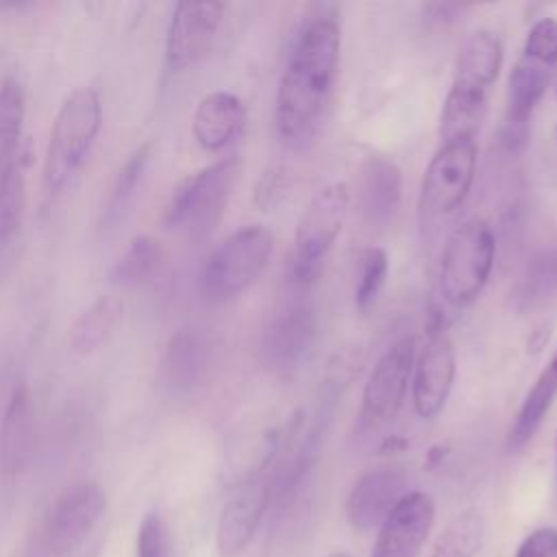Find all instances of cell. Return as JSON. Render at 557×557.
<instances>
[{
    "instance_id": "1",
    "label": "cell",
    "mask_w": 557,
    "mask_h": 557,
    "mask_svg": "<svg viewBox=\"0 0 557 557\" xmlns=\"http://www.w3.org/2000/svg\"><path fill=\"white\" fill-rule=\"evenodd\" d=\"M342 35L335 17L315 15L300 30L276 91V128L292 146L318 131L337 78Z\"/></svg>"
},
{
    "instance_id": "2",
    "label": "cell",
    "mask_w": 557,
    "mask_h": 557,
    "mask_svg": "<svg viewBox=\"0 0 557 557\" xmlns=\"http://www.w3.org/2000/svg\"><path fill=\"white\" fill-rule=\"evenodd\" d=\"M503 65V41L492 30L472 33L461 46L450 89L440 113V137L446 141L474 139L485 109L487 94Z\"/></svg>"
},
{
    "instance_id": "3",
    "label": "cell",
    "mask_w": 557,
    "mask_h": 557,
    "mask_svg": "<svg viewBox=\"0 0 557 557\" xmlns=\"http://www.w3.org/2000/svg\"><path fill=\"white\" fill-rule=\"evenodd\" d=\"M102 126V104L94 87L74 89L57 111L44 154V189L57 194L85 163Z\"/></svg>"
},
{
    "instance_id": "4",
    "label": "cell",
    "mask_w": 557,
    "mask_h": 557,
    "mask_svg": "<svg viewBox=\"0 0 557 557\" xmlns=\"http://www.w3.org/2000/svg\"><path fill=\"white\" fill-rule=\"evenodd\" d=\"M237 172L239 161L231 157L181 178L165 205L163 224L183 231L191 242L207 239L226 211Z\"/></svg>"
},
{
    "instance_id": "5",
    "label": "cell",
    "mask_w": 557,
    "mask_h": 557,
    "mask_svg": "<svg viewBox=\"0 0 557 557\" xmlns=\"http://www.w3.org/2000/svg\"><path fill=\"white\" fill-rule=\"evenodd\" d=\"M274 237L263 224H248L220 242L205 259L198 287L207 302H226L246 292L265 270Z\"/></svg>"
},
{
    "instance_id": "6",
    "label": "cell",
    "mask_w": 557,
    "mask_h": 557,
    "mask_svg": "<svg viewBox=\"0 0 557 557\" xmlns=\"http://www.w3.org/2000/svg\"><path fill=\"white\" fill-rule=\"evenodd\" d=\"M557 70V20H537L524 41L522 54L516 61L507 83V139L524 141L527 122L544 96L553 72Z\"/></svg>"
},
{
    "instance_id": "7",
    "label": "cell",
    "mask_w": 557,
    "mask_h": 557,
    "mask_svg": "<svg viewBox=\"0 0 557 557\" xmlns=\"http://www.w3.org/2000/svg\"><path fill=\"white\" fill-rule=\"evenodd\" d=\"M496 239L483 218H470L457 226L442 252L440 292L453 307L472 305L492 274Z\"/></svg>"
},
{
    "instance_id": "8",
    "label": "cell",
    "mask_w": 557,
    "mask_h": 557,
    "mask_svg": "<svg viewBox=\"0 0 557 557\" xmlns=\"http://www.w3.org/2000/svg\"><path fill=\"white\" fill-rule=\"evenodd\" d=\"M350 205V189L344 181L322 187L300 213L294 248L292 272L300 283H311L324 265L337 235L342 233Z\"/></svg>"
},
{
    "instance_id": "9",
    "label": "cell",
    "mask_w": 557,
    "mask_h": 557,
    "mask_svg": "<svg viewBox=\"0 0 557 557\" xmlns=\"http://www.w3.org/2000/svg\"><path fill=\"white\" fill-rule=\"evenodd\" d=\"M474 139L446 141L440 146L431 157L420 185L418 209L424 226L455 213L463 205L474 181Z\"/></svg>"
},
{
    "instance_id": "10",
    "label": "cell",
    "mask_w": 557,
    "mask_h": 557,
    "mask_svg": "<svg viewBox=\"0 0 557 557\" xmlns=\"http://www.w3.org/2000/svg\"><path fill=\"white\" fill-rule=\"evenodd\" d=\"M107 507L102 487L94 481H78L65 487L48 511L41 533L46 557L70 555L96 527Z\"/></svg>"
},
{
    "instance_id": "11",
    "label": "cell",
    "mask_w": 557,
    "mask_h": 557,
    "mask_svg": "<svg viewBox=\"0 0 557 557\" xmlns=\"http://www.w3.org/2000/svg\"><path fill=\"white\" fill-rule=\"evenodd\" d=\"M413 370V339L396 342L372 368L361 396V420L370 426L389 422L405 403Z\"/></svg>"
},
{
    "instance_id": "12",
    "label": "cell",
    "mask_w": 557,
    "mask_h": 557,
    "mask_svg": "<svg viewBox=\"0 0 557 557\" xmlns=\"http://www.w3.org/2000/svg\"><path fill=\"white\" fill-rule=\"evenodd\" d=\"M265 470L248 474L224 503L215 531L220 557H237L252 540L272 498V479Z\"/></svg>"
},
{
    "instance_id": "13",
    "label": "cell",
    "mask_w": 557,
    "mask_h": 557,
    "mask_svg": "<svg viewBox=\"0 0 557 557\" xmlns=\"http://www.w3.org/2000/svg\"><path fill=\"white\" fill-rule=\"evenodd\" d=\"M222 2H178L174 7L168 37L165 59L172 70L196 65L211 50L224 17Z\"/></svg>"
},
{
    "instance_id": "14",
    "label": "cell",
    "mask_w": 557,
    "mask_h": 557,
    "mask_svg": "<svg viewBox=\"0 0 557 557\" xmlns=\"http://www.w3.org/2000/svg\"><path fill=\"white\" fill-rule=\"evenodd\" d=\"M315 329V313L309 305H292L283 309L263 333V363L276 374H289L298 370L313 350Z\"/></svg>"
},
{
    "instance_id": "15",
    "label": "cell",
    "mask_w": 557,
    "mask_h": 557,
    "mask_svg": "<svg viewBox=\"0 0 557 557\" xmlns=\"http://www.w3.org/2000/svg\"><path fill=\"white\" fill-rule=\"evenodd\" d=\"M457 372L455 346L444 331H431L422 346L411 379V400L420 418H435L453 389Z\"/></svg>"
},
{
    "instance_id": "16",
    "label": "cell",
    "mask_w": 557,
    "mask_h": 557,
    "mask_svg": "<svg viewBox=\"0 0 557 557\" xmlns=\"http://www.w3.org/2000/svg\"><path fill=\"white\" fill-rule=\"evenodd\" d=\"M435 522V503L426 492L409 490L383 520L372 557H416Z\"/></svg>"
},
{
    "instance_id": "17",
    "label": "cell",
    "mask_w": 557,
    "mask_h": 557,
    "mask_svg": "<svg viewBox=\"0 0 557 557\" xmlns=\"http://www.w3.org/2000/svg\"><path fill=\"white\" fill-rule=\"evenodd\" d=\"M409 492V474L400 466H376L363 472L348 492L346 518L352 529L381 527L394 505Z\"/></svg>"
},
{
    "instance_id": "18",
    "label": "cell",
    "mask_w": 557,
    "mask_h": 557,
    "mask_svg": "<svg viewBox=\"0 0 557 557\" xmlns=\"http://www.w3.org/2000/svg\"><path fill=\"white\" fill-rule=\"evenodd\" d=\"M403 198V172L400 168L381 154L368 157L359 168L357 183V202L363 220L374 226H387Z\"/></svg>"
},
{
    "instance_id": "19",
    "label": "cell",
    "mask_w": 557,
    "mask_h": 557,
    "mask_svg": "<svg viewBox=\"0 0 557 557\" xmlns=\"http://www.w3.org/2000/svg\"><path fill=\"white\" fill-rule=\"evenodd\" d=\"M246 122V107L233 91L207 94L191 117V133L196 144L207 152H218L228 146Z\"/></svg>"
},
{
    "instance_id": "20",
    "label": "cell",
    "mask_w": 557,
    "mask_h": 557,
    "mask_svg": "<svg viewBox=\"0 0 557 557\" xmlns=\"http://www.w3.org/2000/svg\"><path fill=\"white\" fill-rule=\"evenodd\" d=\"M35 446V403L26 383L17 385L0 422V466L7 474H17L30 461Z\"/></svg>"
},
{
    "instance_id": "21",
    "label": "cell",
    "mask_w": 557,
    "mask_h": 557,
    "mask_svg": "<svg viewBox=\"0 0 557 557\" xmlns=\"http://www.w3.org/2000/svg\"><path fill=\"white\" fill-rule=\"evenodd\" d=\"M209 368V344L205 335L196 329L176 331L168 344L161 359L163 383L174 394H187L196 389Z\"/></svg>"
},
{
    "instance_id": "22",
    "label": "cell",
    "mask_w": 557,
    "mask_h": 557,
    "mask_svg": "<svg viewBox=\"0 0 557 557\" xmlns=\"http://www.w3.org/2000/svg\"><path fill=\"white\" fill-rule=\"evenodd\" d=\"M148 163H150V144H144L117 170L100 211V226L104 233L115 231L131 215L137 202L139 189L144 185Z\"/></svg>"
},
{
    "instance_id": "23",
    "label": "cell",
    "mask_w": 557,
    "mask_h": 557,
    "mask_svg": "<svg viewBox=\"0 0 557 557\" xmlns=\"http://www.w3.org/2000/svg\"><path fill=\"white\" fill-rule=\"evenodd\" d=\"M557 396V348L527 392L507 435V448L520 450L540 429Z\"/></svg>"
},
{
    "instance_id": "24",
    "label": "cell",
    "mask_w": 557,
    "mask_h": 557,
    "mask_svg": "<svg viewBox=\"0 0 557 557\" xmlns=\"http://www.w3.org/2000/svg\"><path fill=\"white\" fill-rule=\"evenodd\" d=\"M124 318V302L117 296H98L72 324L70 346L78 355H91L102 348Z\"/></svg>"
},
{
    "instance_id": "25",
    "label": "cell",
    "mask_w": 557,
    "mask_h": 557,
    "mask_svg": "<svg viewBox=\"0 0 557 557\" xmlns=\"http://www.w3.org/2000/svg\"><path fill=\"white\" fill-rule=\"evenodd\" d=\"M168 250L150 235H135L120 259L109 270V281L120 287H141L152 283L165 268Z\"/></svg>"
},
{
    "instance_id": "26",
    "label": "cell",
    "mask_w": 557,
    "mask_h": 557,
    "mask_svg": "<svg viewBox=\"0 0 557 557\" xmlns=\"http://www.w3.org/2000/svg\"><path fill=\"white\" fill-rule=\"evenodd\" d=\"M518 305L522 309L557 305V246L544 248L531 257L518 285Z\"/></svg>"
},
{
    "instance_id": "27",
    "label": "cell",
    "mask_w": 557,
    "mask_h": 557,
    "mask_svg": "<svg viewBox=\"0 0 557 557\" xmlns=\"http://www.w3.org/2000/svg\"><path fill=\"white\" fill-rule=\"evenodd\" d=\"M485 537L483 513L474 507L459 511L437 535L429 557H476Z\"/></svg>"
},
{
    "instance_id": "28",
    "label": "cell",
    "mask_w": 557,
    "mask_h": 557,
    "mask_svg": "<svg viewBox=\"0 0 557 557\" xmlns=\"http://www.w3.org/2000/svg\"><path fill=\"white\" fill-rule=\"evenodd\" d=\"M26 205V159L24 152L7 163L0 172V246L13 239L22 224Z\"/></svg>"
},
{
    "instance_id": "29",
    "label": "cell",
    "mask_w": 557,
    "mask_h": 557,
    "mask_svg": "<svg viewBox=\"0 0 557 557\" xmlns=\"http://www.w3.org/2000/svg\"><path fill=\"white\" fill-rule=\"evenodd\" d=\"M26 113V96L15 78L0 83V172L20 150V133Z\"/></svg>"
},
{
    "instance_id": "30",
    "label": "cell",
    "mask_w": 557,
    "mask_h": 557,
    "mask_svg": "<svg viewBox=\"0 0 557 557\" xmlns=\"http://www.w3.org/2000/svg\"><path fill=\"white\" fill-rule=\"evenodd\" d=\"M389 274V257L383 248H368L361 263L359 283L355 287V305L359 311H370L379 300Z\"/></svg>"
},
{
    "instance_id": "31",
    "label": "cell",
    "mask_w": 557,
    "mask_h": 557,
    "mask_svg": "<svg viewBox=\"0 0 557 557\" xmlns=\"http://www.w3.org/2000/svg\"><path fill=\"white\" fill-rule=\"evenodd\" d=\"M137 557H176L170 527L157 511H148L139 522Z\"/></svg>"
},
{
    "instance_id": "32",
    "label": "cell",
    "mask_w": 557,
    "mask_h": 557,
    "mask_svg": "<svg viewBox=\"0 0 557 557\" xmlns=\"http://www.w3.org/2000/svg\"><path fill=\"white\" fill-rule=\"evenodd\" d=\"M516 557H557V529L540 527L531 531L518 546Z\"/></svg>"
},
{
    "instance_id": "33",
    "label": "cell",
    "mask_w": 557,
    "mask_h": 557,
    "mask_svg": "<svg viewBox=\"0 0 557 557\" xmlns=\"http://www.w3.org/2000/svg\"><path fill=\"white\" fill-rule=\"evenodd\" d=\"M329 557H350L348 553H344V550H335V553H331Z\"/></svg>"
},
{
    "instance_id": "34",
    "label": "cell",
    "mask_w": 557,
    "mask_h": 557,
    "mask_svg": "<svg viewBox=\"0 0 557 557\" xmlns=\"http://www.w3.org/2000/svg\"><path fill=\"white\" fill-rule=\"evenodd\" d=\"M555 474H557V435H555Z\"/></svg>"
}]
</instances>
